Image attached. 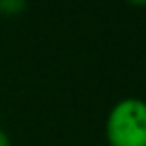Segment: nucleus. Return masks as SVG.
I'll list each match as a JSON object with an SVG mask.
<instances>
[{
	"label": "nucleus",
	"instance_id": "7ed1b4c3",
	"mask_svg": "<svg viewBox=\"0 0 146 146\" xmlns=\"http://www.w3.org/2000/svg\"><path fill=\"white\" fill-rule=\"evenodd\" d=\"M0 146H11V141L4 129H0Z\"/></svg>",
	"mask_w": 146,
	"mask_h": 146
},
{
	"label": "nucleus",
	"instance_id": "f257e3e1",
	"mask_svg": "<svg viewBox=\"0 0 146 146\" xmlns=\"http://www.w3.org/2000/svg\"><path fill=\"white\" fill-rule=\"evenodd\" d=\"M109 146H146V102L124 98L113 106L106 120Z\"/></svg>",
	"mask_w": 146,
	"mask_h": 146
},
{
	"label": "nucleus",
	"instance_id": "20e7f679",
	"mask_svg": "<svg viewBox=\"0 0 146 146\" xmlns=\"http://www.w3.org/2000/svg\"><path fill=\"white\" fill-rule=\"evenodd\" d=\"M131 6H139V7H144L146 6V0H128Z\"/></svg>",
	"mask_w": 146,
	"mask_h": 146
},
{
	"label": "nucleus",
	"instance_id": "f03ea898",
	"mask_svg": "<svg viewBox=\"0 0 146 146\" xmlns=\"http://www.w3.org/2000/svg\"><path fill=\"white\" fill-rule=\"evenodd\" d=\"M28 6V0H0V15L4 17H17Z\"/></svg>",
	"mask_w": 146,
	"mask_h": 146
}]
</instances>
